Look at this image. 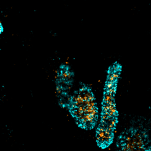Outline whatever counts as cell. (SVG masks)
Returning a JSON list of instances; mask_svg holds the SVG:
<instances>
[{"label": "cell", "mask_w": 151, "mask_h": 151, "mask_svg": "<svg viewBox=\"0 0 151 151\" xmlns=\"http://www.w3.org/2000/svg\"><path fill=\"white\" fill-rule=\"evenodd\" d=\"M116 151H151V137L143 127L132 126L117 137Z\"/></svg>", "instance_id": "6da1fadb"}, {"label": "cell", "mask_w": 151, "mask_h": 151, "mask_svg": "<svg viewBox=\"0 0 151 151\" xmlns=\"http://www.w3.org/2000/svg\"><path fill=\"white\" fill-rule=\"evenodd\" d=\"M73 113L86 129H91L96 123L98 111L94 96L90 90L81 89L73 99Z\"/></svg>", "instance_id": "7a4b0ae2"}, {"label": "cell", "mask_w": 151, "mask_h": 151, "mask_svg": "<svg viewBox=\"0 0 151 151\" xmlns=\"http://www.w3.org/2000/svg\"><path fill=\"white\" fill-rule=\"evenodd\" d=\"M96 138L98 145L101 148L104 149L109 147L112 143L114 138V132L99 126L97 130Z\"/></svg>", "instance_id": "3957f363"}]
</instances>
